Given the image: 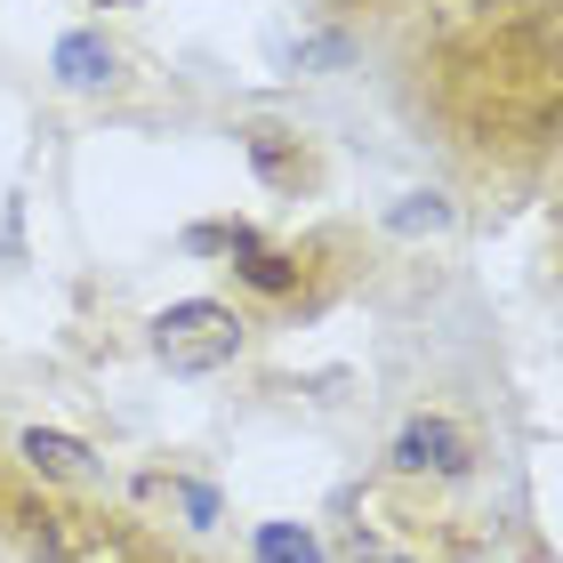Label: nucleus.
Returning <instances> with one entry per match:
<instances>
[{
  "label": "nucleus",
  "mask_w": 563,
  "mask_h": 563,
  "mask_svg": "<svg viewBox=\"0 0 563 563\" xmlns=\"http://www.w3.org/2000/svg\"><path fill=\"white\" fill-rule=\"evenodd\" d=\"M153 354H162L169 371H225L242 354V314L234 306H218V298H186V306H162L153 314Z\"/></svg>",
  "instance_id": "nucleus-1"
},
{
  "label": "nucleus",
  "mask_w": 563,
  "mask_h": 563,
  "mask_svg": "<svg viewBox=\"0 0 563 563\" xmlns=\"http://www.w3.org/2000/svg\"><path fill=\"white\" fill-rule=\"evenodd\" d=\"M395 467L402 475H443V483H459V475H467L475 467V443H467V434H459L451 419H411V427H402L395 434Z\"/></svg>",
  "instance_id": "nucleus-2"
},
{
  "label": "nucleus",
  "mask_w": 563,
  "mask_h": 563,
  "mask_svg": "<svg viewBox=\"0 0 563 563\" xmlns=\"http://www.w3.org/2000/svg\"><path fill=\"white\" fill-rule=\"evenodd\" d=\"M48 73H57L65 89H113L121 81V48L97 33V24H73V33H57V48H48Z\"/></svg>",
  "instance_id": "nucleus-3"
},
{
  "label": "nucleus",
  "mask_w": 563,
  "mask_h": 563,
  "mask_svg": "<svg viewBox=\"0 0 563 563\" xmlns=\"http://www.w3.org/2000/svg\"><path fill=\"white\" fill-rule=\"evenodd\" d=\"M234 266H242V282H250V290H266V298H282V290H298V266L282 258V250H266L258 234H250V225L234 234Z\"/></svg>",
  "instance_id": "nucleus-4"
},
{
  "label": "nucleus",
  "mask_w": 563,
  "mask_h": 563,
  "mask_svg": "<svg viewBox=\"0 0 563 563\" xmlns=\"http://www.w3.org/2000/svg\"><path fill=\"white\" fill-rule=\"evenodd\" d=\"M16 451L33 459V475H81L89 467V443H73V434H57V427H24Z\"/></svg>",
  "instance_id": "nucleus-5"
},
{
  "label": "nucleus",
  "mask_w": 563,
  "mask_h": 563,
  "mask_svg": "<svg viewBox=\"0 0 563 563\" xmlns=\"http://www.w3.org/2000/svg\"><path fill=\"white\" fill-rule=\"evenodd\" d=\"M250 548H258V563H322V540L306 523H258Z\"/></svg>",
  "instance_id": "nucleus-6"
},
{
  "label": "nucleus",
  "mask_w": 563,
  "mask_h": 563,
  "mask_svg": "<svg viewBox=\"0 0 563 563\" xmlns=\"http://www.w3.org/2000/svg\"><path fill=\"white\" fill-rule=\"evenodd\" d=\"M250 162H258V177H298V153L282 130H250Z\"/></svg>",
  "instance_id": "nucleus-7"
},
{
  "label": "nucleus",
  "mask_w": 563,
  "mask_h": 563,
  "mask_svg": "<svg viewBox=\"0 0 563 563\" xmlns=\"http://www.w3.org/2000/svg\"><path fill=\"white\" fill-rule=\"evenodd\" d=\"M395 225H402V234H419V225H451V201H443V194H411V201L395 210Z\"/></svg>",
  "instance_id": "nucleus-8"
},
{
  "label": "nucleus",
  "mask_w": 563,
  "mask_h": 563,
  "mask_svg": "<svg viewBox=\"0 0 563 563\" xmlns=\"http://www.w3.org/2000/svg\"><path fill=\"white\" fill-rule=\"evenodd\" d=\"M177 499H186L194 523H218V492H210V483H177Z\"/></svg>",
  "instance_id": "nucleus-9"
},
{
  "label": "nucleus",
  "mask_w": 563,
  "mask_h": 563,
  "mask_svg": "<svg viewBox=\"0 0 563 563\" xmlns=\"http://www.w3.org/2000/svg\"><path fill=\"white\" fill-rule=\"evenodd\" d=\"M33 563H65V548H57V540H48V531H41V555H33Z\"/></svg>",
  "instance_id": "nucleus-10"
},
{
  "label": "nucleus",
  "mask_w": 563,
  "mask_h": 563,
  "mask_svg": "<svg viewBox=\"0 0 563 563\" xmlns=\"http://www.w3.org/2000/svg\"><path fill=\"white\" fill-rule=\"evenodd\" d=\"M555 121H563V97H555Z\"/></svg>",
  "instance_id": "nucleus-11"
}]
</instances>
